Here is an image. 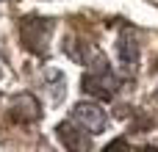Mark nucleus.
<instances>
[{"instance_id":"f257e3e1","label":"nucleus","mask_w":158,"mask_h":152,"mask_svg":"<svg viewBox=\"0 0 158 152\" xmlns=\"http://www.w3.org/2000/svg\"><path fill=\"white\" fill-rule=\"evenodd\" d=\"M86 66H89V69H86L83 80H81L83 91L92 94V97H97V100H111V97L117 94V89H119V78L114 75L111 64H108L103 55H94Z\"/></svg>"},{"instance_id":"f03ea898","label":"nucleus","mask_w":158,"mask_h":152,"mask_svg":"<svg viewBox=\"0 0 158 152\" xmlns=\"http://www.w3.org/2000/svg\"><path fill=\"white\" fill-rule=\"evenodd\" d=\"M50 33H53V19H47V17H25L19 22L22 44L31 53H44L47 42H50Z\"/></svg>"},{"instance_id":"7ed1b4c3","label":"nucleus","mask_w":158,"mask_h":152,"mask_svg":"<svg viewBox=\"0 0 158 152\" xmlns=\"http://www.w3.org/2000/svg\"><path fill=\"white\" fill-rule=\"evenodd\" d=\"M72 116H75V122H78L86 133H92V136L108 130V116H106V111H103L97 102H78V105L72 108Z\"/></svg>"},{"instance_id":"20e7f679","label":"nucleus","mask_w":158,"mask_h":152,"mask_svg":"<svg viewBox=\"0 0 158 152\" xmlns=\"http://www.w3.org/2000/svg\"><path fill=\"white\" fill-rule=\"evenodd\" d=\"M56 136H58V141H61L67 150H72V152L89 147V138L83 136V127H75L72 122H61V125L56 127Z\"/></svg>"},{"instance_id":"39448f33","label":"nucleus","mask_w":158,"mask_h":152,"mask_svg":"<svg viewBox=\"0 0 158 152\" xmlns=\"http://www.w3.org/2000/svg\"><path fill=\"white\" fill-rule=\"evenodd\" d=\"M11 116H14L17 122H36V119H39V102H36V97L19 94V97L14 100Z\"/></svg>"},{"instance_id":"423d86ee","label":"nucleus","mask_w":158,"mask_h":152,"mask_svg":"<svg viewBox=\"0 0 158 152\" xmlns=\"http://www.w3.org/2000/svg\"><path fill=\"white\" fill-rule=\"evenodd\" d=\"M119 58H122L128 72L136 69V64H139V42L133 36H122L119 39Z\"/></svg>"}]
</instances>
